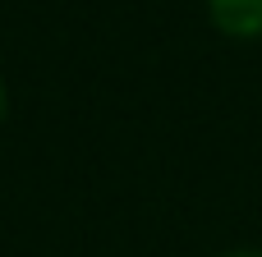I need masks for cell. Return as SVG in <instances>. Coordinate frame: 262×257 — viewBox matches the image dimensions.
<instances>
[{
	"mask_svg": "<svg viewBox=\"0 0 262 257\" xmlns=\"http://www.w3.org/2000/svg\"><path fill=\"white\" fill-rule=\"evenodd\" d=\"M207 14L226 37H239V41L262 37V0H207Z\"/></svg>",
	"mask_w": 262,
	"mask_h": 257,
	"instance_id": "cell-1",
	"label": "cell"
},
{
	"mask_svg": "<svg viewBox=\"0 0 262 257\" xmlns=\"http://www.w3.org/2000/svg\"><path fill=\"white\" fill-rule=\"evenodd\" d=\"M5 106H9V101H5V83H0V124H5Z\"/></svg>",
	"mask_w": 262,
	"mask_h": 257,
	"instance_id": "cell-2",
	"label": "cell"
},
{
	"mask_svg": "<svg viewBox=\"0 0 262 257\" xmlns=\"http://www.w3.org/2000/svg\"><path fill=\"white\" fill-rule=\"evenodd\" d=\"M230 257H262V253H230Z\"/></svg>",
	"mask_w": 262,
	"mask_h": 257,
	"instance_id": "cell-3",
	"label": "cell"
}]
</instances>
